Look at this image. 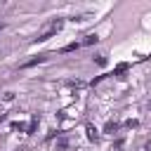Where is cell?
Here are the masks:
<instances>
[{"mask_svg": "<svg viewBox=\"0 0 151 151\" xmlns=\"http://www.w3.org/2000/svg\"><path fill=\"white\" fill-rule=\"evenodd\" d=\"M97 40H99V38H97L94 33H90V35H85V38H83V42H80V45H94Z\"/></svg>", "mask_w": 151, "mask_h": 151, "instance_id": "obj_1", "label": "cell"}, {"mask_svg": "<svg viewBox=\"0 0 151 151\" xmlns=\"http://www.w3.org/2000/svg\"><path fill=\"white\" fill-rule=\"evenodd\" d=\"M118 127H120V125H118V123H116V120H109V123H106V125H104V132H116V130H118Z\"/></svg>", "mask_w": 151, "mask_h": 151, "instance_id": "obj_2", "label": "cell"}, {"mask_svg": "<svg viewBox=\"0 0 151 151\" xmlns=\"http://www.w3.org/2000/svg\"><path fill=\"white\" fill-rule=\"evenodd\" d=\"M87 139H90V142L97 139V130H94V125H87Z\"/></svg>", "mask_w": 151, "mask_h": 151, "instance_id": "obj_3", "label": "cell"}, {"mask_svg": "<svg viewBox=\"0 0 151 151\" xmlns=\"http://www.w3.org/2000/svg\"><path fill=\"white\" fill-rule=\"evenodd\" d=\"M78 47H80V42H68V45H66V47H64L61 52H76Z\"/></svg>", "mask_w": 151, "mask_h": 151, "instance_id": "obj_4", "label": "cell"}, {"mask_svg": "<svg viewBox=\"0 0 151 151\" xmlns=\"http://www.w3.org/2000/svg\"><path fill=\"white\" fill-rule=\"evenodd\" d=\"M127 71V64H118L116 68H113V76H120V73H125Z\"/></svg>", "mask_w": 151, "mask_h": 151, "instance_id": "obj_5", "label": "cell"}, {"mask_svg": "<svg viewBox=\"0 0 151 151\" xmlns=\"http://www.w3.org/2000/svg\"><path fill=\"white\" fill-rule=\"evenodd\" d=\"M35 127H38V116H33V118H31V123H28V134H31V132H35Z\"/></svg>", "mask_w": 151, "mask_h": 151, "instance_id": "obj_6", "label": "cell"}, {"mask_svg": "<svg viewBox=\"0 0 151 151\" xmlns=\"http://www.w3.org/2000/svg\"><path fill=\"white\" fill-rule=\"evenodd\" d=\"M45 61V57H35V59H31V61H26L24 66H35V64H42Z\"/></svg>", "mask_w": 151, "mask_h": 151, "instance_id": "obj_7", "label": "cell"}, {"mask_svg": "<svg viewBox=\"0 0 151 151\" xmlns=\"http://www.w3.org/2000/svg\"><path fill=\"white\" fill-rule=\"evenodd\" d=\"M12 130H26V132H28V125H24V123H12Z\"/></svg>", "mask_w": 151, "mask_h": 151, "instance_id": "obj_8", "label": "cell"}]
</instances>
